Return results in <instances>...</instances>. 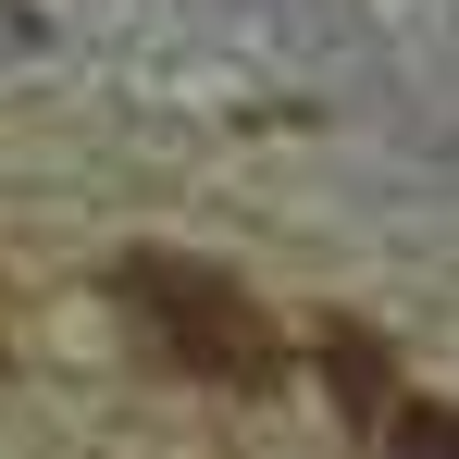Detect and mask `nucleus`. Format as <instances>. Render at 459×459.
Here are the masks:
<instances>
[{"instance_id":"3","label":"nucleus","mask_w":459,"mask_h":459,"mask_svg":"<svg viewBox=\"0 0 459 459\" xmlns=\"http://www.w3.org/2000/svg\"><path fill=\"white\" fill-rule=\"evenodd\" d=\"M397 459H459V410H397Z\"/></svg>"},{"instance_id":"2","label":"nucleus","mask_w":459,"mask_h":459,"mask_svg":"<svg viewBox=\"0 0 459 459\" xmlns=\"http://www.w3.org/2000/svg\"><path fill=\"white\" fill-rule=\"evenodd\" d=\"M323 360H335V385H348L360 410H385V348L360 335V323H335V335H323Z\"/></svg>"},{"instance_id":"1","label":"nucleus","mask_w":459,"mask_h":459,"mask_svg":"<svg viewBox=\"0 0 459 459\" xmlns=\"http://www.w3.org/2000/svg\"><path fill=\"white\" fill-rule=\"evenodd\" d=\"M125 310L150 323V348L174 360V373H199V385H273L286 373V348H273V323L236 299L212 261H186V248H125Z\"/></svg>"}]
</instances>
